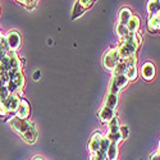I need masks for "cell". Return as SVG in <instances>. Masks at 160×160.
I'll return each mask as SVG.
<instances>
[{"label":"cell","instance_id":"e0dca14e","mask_svg":"<svg viewBox=\"0 0 160 160\" xmlns=\"http://www.w3.org/2000/svg\"><path fill=\"white\" fill-rule=\"evenodd\" d=\"M118 145L119 143H117V142H110L108 151H106V159L108 160H117L118 159V155H119Z\"/></svg>","mask_w":160,"mask_h":160},{"label":"cell","instance_id":"3957f363","mask_svg":"<svg viewBox=\"0 0 160 160\" xmlns=\"http://www.w3.org/2000/svg\"><path fill=\"white\" fill-rule=\"evenodd\" d=\"M148 13L149 31L160 33V0H150L148 3Z\"/></svg>","mask_w":160,"mask_h":160},{"label":"cell","instance_id":"2e32d148","mask_svg":"<svg viewBox=\"0 0 160 160\" xmlns=\"http://www.w3.org/2000/svg\"><path fill=\"white\" fill-rule=\"evenodd\" d=\"M127 69V59H119L117 65L114 67V69L112 71V76H119V74H124Z\"/></svg>","mask_w":160,"mask_h":160},{"label":"cell","instance_id":"4316f807","mask_svg":"<svg viewBox=\"0 0 160 160\" xmlns=\"http://www.w3.org/2000/svg\"><path fill=\"white\" fill-rule=\"evenodd\" d=\"M14 2H17V3H19V4H24V0H14Z\"/></svg>","mask_w":160,"mask_h":160},{"label":"cell","instance_id":"277c9868","mask_svg":"<svg viewBox=\"0 0 160 160\" xmlns=\"http://www.w3.org/2000/svg\"><path fill=\"white\" fill-rule=\"evenodd\" d=\"M129 83V79L126 77V74H119V76H112V79L109 82L108 92L114 95H119L123 88H126Z\"/></svg>","mask_w":160,"mask_h":160},{"label":"cell","instance_id":"ac0fdd59","mask_svg":"<svg viewBox=\"0 0 160 160\" xmlns=\"http://www.w3.org/2000/svg\"><path fill=\"white\" fill-rule=\"evenodd\" d=\"M115 33L118 36V38L121 40H124L128 35H129V31H128V27H127V24H122V23H117L115 26Z\"/></svg>","mask_w":160,"mask_h":160},{"label":"cell","instance_id":"603a6c76","mask_svg":"<svg viewBox=\"0 0 160 160\" xmlns=\"http://www.w3.org/2000/svg\"><path fill=\"white\" fill-rule=\"evenodd\" d=\"M9 95H10V92H9V90H8L7 85L0 87V101H4Z\"/></svg>","mask_w":160,"mask_h":160},{"label":"cell","instance_id":"d4e9b609","mask_svg":"<svg viewBox=\"0 0 160 160\" xmlns=\"http://www.w3.org/2000/svg\"><path fill=\"white\" fill-rule=\"evenodd\" d=\"M40 76H41V72H40V71H36V72L33 73V79H35V81H38Z\"/></svg>","mask_w":160,"mask_h":160},{"label":"cell","instance_id":"ffe728a7","mask_svg":"<svg viewBox=\"0 0 160 160\" xmlns=\"http://www.w3.org/2000/svg\"><path fill=\"white\" fill-rule=\"evenodd\" d=\"M85 12H86V10H85L81 5H79V4L77 3V0H76L74 7H73V12H72V19H77L78 17H81Z\"/></svg>","mask_w":160,"mask_h":160},{"label":"cell","instance_id":"5bb4252c","mask_svg":"<svg viewBox=\"0 0 160 160\" xmlns=\"http://www.w3.org/2000/svg\"><path fill=\"white\" fill-rule=\"evenodd\" d=\"M132 10L128 8V7H123L121 8L118 13V23H122V24H127L128 21L132 18Z\"/></svg>","mask_w":160,"mask_h":160},{"label":"cell","instance_id":"8992f818","mask_svg":"<svg viewBox=\"0 0 160 160\" xmlns=\"http://www.w3.org/2000/svg\"><path fill=\"white\" fill-rule=\"evenodd\" d=\"M119 54H118V49L117 48H110L109 50H106V52L102 57V65L106 71H113L117 63L119 62Z\"/></svg>","mask_w":160,"mask_h":160},{"label":"cell","instance_id":"7c38bea8","mask_svg":"<svg viewBox=\"0 0 160 160\" xmlns=\"http://www.w3.org/2000/svg\"><path fill=\"white\" fill-rule=\"evenodd\" d=\"M30 114H31V105H30V102L27 100L22 98L21 102H19V106H18V109H17L14 115L21 118V119H28Z\"/></svg>","mask_w":160,"mask_h":160},{"label":"cell","instance_id":"7402d4cb","mask_svg":"<svg viewBox=\"0 0 160 160\" xmlns=\"http://www.w3.org/2000/svg\"><path fill=\"white\" fill-rule=\"evenodd\" d=\"M77 3L81 5L85 10H87L88 8H91L92 7V4L95 3V0H77Z\"/></svg>","mask_w":160,"mask_h":160},{"label":"cell","instance_id":"cb8c5ba5","mask_svg":"<svg viewBox=\"0 0 160 160\" xmlns=\"http://www.w3.org/2000/svg\"><path fill=\"white\" fill-rule=\"evenodd\" d=\"M119 135H121L122 141L126 140V138L128 137V135H129V129H128V127H127V126H121V127H119Z\"/></svg>","mask_w":160,"mask_h":160},{"label":"cell","instance_id":"44dd1931","mask_svg":"<svg viewBox=\"0 0 160 160\" xmlns=\"http://www.w3.org/2000/svg\"><path fill=\"white\" fill-rule=\"evenodd\" d=\"M8 51H9V49H8V44H7L5 36L3 35L2 37H0V59H2L3 57H5Z\"/></svg>","mask_w":160,"mask_h":160},{"label":"cell","instance_id":"ba28073f","mask_svg":"<svg viewBox=\"0 0 160 160\" xmlns=\"http://www.w3.org/2000/svg\"><path fill=\"white\" fill-rule=\"evenodd\" d=\"M5 40H7V44H8V49L9 51H17L21 46V35L18 31H8L5 35Z\"/></svg>","mask_w":160,"mask_h":160},{"label":"cell","instance_id":"9a60e30c","mask_svg":"<svg viewBox=\"0 0 160 160\" xmlns=\"http://www.w3.org/2000/svg\"><path fill=\"white\" fill-rule=\"evenodd\" d=\"M140 26H141V21L137 16H132V18L128 21L127 23V27H128V31L129 33H136L138 32L140 30Z\"/></svg>","mask_w":160,"mask_h":160},{"label":"cell","instance_id":"83f0119b","mask_svg":"<svg viewBox=\"0 0 160 160\" xmlns=\"http://www.w3.org/2000/svg\"><path fill=\"white\" fill-rule=\"evenodd\" d=\"M3 36V33H2V31H0V37H2Z\"/></svg>","mask_w":160,"mask_h":160},{"label":"cell","instance_id":"52a82bcc","mask_svg":"<svg viewBox=\"0 0 160 160\" xmlns=\"http://www.w3.org/2000/svg\"><path fill=\"white\" fill-rule=\"evenodd\" d=\"M119 127H121V124H119V121L117 117H114L108 123V133L105 135V137L110 142H117V143L122 142L121 135H119Z\"/></svg>","mask_w":160,"mask_h":160},{"label":"cell","instance_id":"6da1fadb","mask_svg":"<svg viewBox=\"0 0 160 160\" xmlns=\"http://www.w3.org/2000/svg\"><path fill=\"white\" fill-rule=\"evenodd\" d=\"M8 123L13 128L16 133L27 142V143H35L37 140V131L35 127V123L30 119H21L16 115H12L8 118Z\"/></svg>","mask_w":160,"mask_h":160},{"label":"cell","instance_id":"d6986e66","mask_svg":"<svg viewBox=\"0 0 160 160\" xmlns=\"http://www.w3.org/2000/svg\"><path fill=\"white\" fill-rule=\"evenodd\" d=\"M104 105L109 106V108H113V109H117L118 106V95H114V94H106L105 99H104Z\"/></svg>","mask_w":160,"mask_h":160},{"label":"cell","instance_id":"30bf717a","mask_svg":"<svg viewBox=\"0 0 160 160\" xmlns=\"http://www.w3.org/2000/svg\"><path fill=\"white\" fill-rule=\"evenodd\" d=\"M117 114V109H113V108H109V106H106V105H101L100 106V110L98 113V117L100 119V122L102 124H108L112 119L115 117Z\"/></svg>","mask_w":160,"mask_h":160},{"label":"cell","instance_id":"7a4b0ae2","mask_svg":"<svg viewBox=\"0 0 160 160\" xmlns=\"http://www.w3.org/2000/svg\"><path fill=\"white\" fill-rule=\"evenodd\" d=\"M142 44V35L140 32L129 33L124 40H122L118 49V54L121 59H128L133 55H136L138 48Z\"/></svg>","mask_w":160,"mask_h":160},{"label":"cell","instance_id":"4fadbf2b","mask_svg":"<svg viewBox=\"0 0 160 160\" xmlns=\"http://www.w3.org/2000/svg\"><path fill=\"white\" fill-rule=\"evenodd\" d=\"M140 73H141L143 79H146V81H151V79H154V77H155V65L151 62L143 63L141 69H140Z\"/></svg>","mask_w":160,"mask_h":160},{"label":"cell","instance_id":"8fae6325","mask_svg":"<svg viewBox=\"0 0 160 160\" xmlns=\"http://www.w3.org/2000/svg\"><path fill=\"white\" fill-rule=\"evenodd\" d=\"M104 135L101 132L96 131L94 135L91 136L90 141H88V145H87V148H88V151H90V155H95L99 150H100V145H101V140H102Z\"/></svg>","mask_w":160,"mask_h":160},{"label":"cell","instance_id":"9c48e42d","mask_svg":"<svg viewBox=\"0 0 160 160\" xmlns=\"http://www.w3.org/2000/svg\"><path fill=\"white\" fill-rule=\"evenodd\" d=\"M126 77L131 81H135L138 76V71H137V57L133 55L131 58L127 59V69H126Z\"/></svg>","mask_w":160,"mask_h":160},{"label":"cell","instance_id":"484cf974","mask_svg":"<svg viewBox=\"0 0 160 160\" xmlns=\"http://www.w3.org/2000/svg\"><path fill=\"white\" fill-rule=\"evenodd\" d=\"M33 160H45V159H44L42 156H36V158H35Z\"/></svg>","mask_w":160,"mask_h":160},{"label":"cell","instance_id":"5b68a950","mask_svg":"<svg viewBox=\"0 0 160 160\" xmlns=\"http://www.w3.org/2000/svg\"><path fill=\"white\" fill-rule=\"evenodd\" d=\"M22 95L23 94H10L4 101H2L8 118L16 114L18 106H19V102H21V99H22Z\"/></svg>","mask_w":160,"mask_h":160}]
</instances>
